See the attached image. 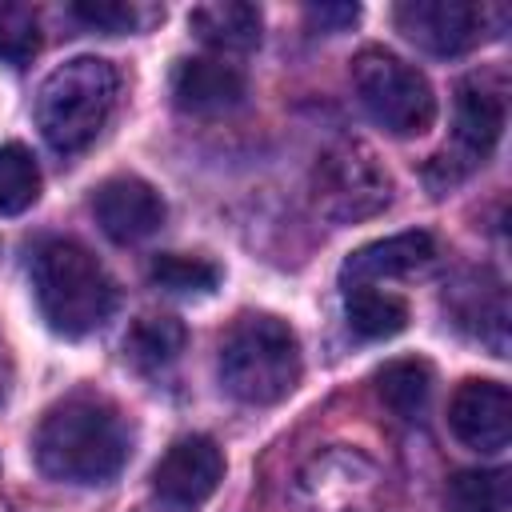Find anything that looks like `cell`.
Segmentation results:
<instances>
[{
	"label": "cell",
	"instance_id": "6da1fadb",
	"mask_svg": "<svg viewBox=\"0 0 512 512\" xmlns=\"http://www.w3.org/2000/svg\"><path fill=\"white\" fill-rule=\"evenodd\" d=\"M132 452V428L120 408L92 392H72L52 404L32 436L36 468L64 484H104Z\"/></svg>",
	"mask_w": 512,
	"mask_h": 512
},
{
	"label": "cell",
	"instance_id": "7a4b0ae2",
	"mask_svg": "<svg viewBox=\"0 0 512 512\" xmlns=\"http://www.w3.org/2000/svg\"><path fill=\"white\" fill-rule=\"evenodd\" d=\"M32 296L60 336H88L116 312V280L76 240H48L32 256Z\"/></svg>",
	"mask_w": 512,
	"mask_h": 512
},
{
	"label": "cell",
	"instance_id": "3957f363",
	"mask_svg": "<svg viewBox=\"0 0 512 512\" xmlns=\"http://www.w3.org/2000/svg\"><path fill=\"white\" fill-rule=\"evenodd\" d=\"M120 76L100 56H72L52 68L36 92V124L52 152H84L116 108Z\"/></svg>",
	"mask_w": 512,
	"mask_h": 512
},
{
	"label": "cell",
	"instance_id": "277c9868",
	"mask_svg": "<svg viewBox=\"0 0 512 512\" xmlns=\"http://www.w3.org/2000/svg\"><path fill=\"white\" fill-rule=\"evenodd\" d=\"M300 340L268 312L240 316L220 344V384L240 404H280L300 384Z\"/></svg>",
	"mask_w": 512,
	"mask_h": 512
},
{
	"label": "cell",
	"instance_id": "5b68a950",
	"mask_svg": "<svg viewBox=\"0 0 512 512\" xmlns=\"http://www.w3.org/2000/svg\"><path fill=\"white\" fill-rule=\"evenodd\" d=\"M352 88L368 116L392 136H420L436 120V92L428 76L388 48H364L352 60Z\"/></svg>",
	"mask_w": 512,
	"mask_h": 512
},
{
	"label": "cell",
	"instance_id": "8992f818",
	"mask_svg": "<svg viewBox=\"0 0 512 512\" xmlns=\"http://www.w3.org/2000/svg\"><path fill=\"white\" fill-rule=\"evenodd\" d=\"M312 200L328 220L352 224V220H364V216H376L380 208H388L392 176L384 172V164L376 160V152L368 144L340 140L336 148H328L316 160Z\"/></svg>",
	"mask_w": 512,
	"mask_h": 512
},
{
	"label": "cell",
	"instance_id": "52a82bcc",
	"mask_svg": "<svg viewBox=\"0 0 512 512\" xmlns=\"http://www.w3.org/2000/svg\"><path fill=\"white\" fill-rule=\"evenodd\" d=\"M396 28L432 56H460L484 40L488 20H504V8L468 0H404L396 4Z\"/></svg>",
	"mask_w": 512,
	"mask_h": 512
},
{
	"label": "cell",
	"instance_id": "ba28073f",
	"mask_svg": "<svg viewBox=\"0 0 512 512\" xmlns=\"http://www.w3.org/2000/svg\"><path fill=\"white\" fill-rule=\"evenodd\" d=\"M448 428L472 452H500L512 440V392L500 380H464L448 400Z\"/></svg>",
	"mask_w": 512,
	"mask_h": 512
},
{
	"label": "cell",
	"instance_id": "9c48e42d",
	"mask_svg": "<svg viewBox=\"0 0 512 512\" xmlns=\"http://www.w3.org/2000/svg\"><path fill=\"white\" fill-rule=\"evenodd\" d=\"M224 480V456L216 448V440L208 436H184L176 440L152 468V488L160 500L176 504V508H192L204 504Z\"/></svg>",
	"mask_w": 512,
	"mask_h": 512
},
{
	"label": "cell",
	"instance_id": "30bf717a",
	"mask_svg": "<svg viewBox=\"0 0 512 512\" xmlns=\"http://www.w3.org/2000/svg\"><path fill=\"white\" fill-rule=\"evenodd\" d=\"M92 212L104 236H112L116 244L148 240L164 224V200L140 176H108L92 192Z\"/></svg>",
	"mask_w": 512,
	"mask_h": 512
},
{
	"label": "cell",
	"instance_id": "8fae6325",
	"mask_svg": "<svg viewBox=\"0 0 512 512\" xmlns=\"http://www.w3.org/2000/svg\"><path fill=\"white\" fill-rule=\"evenodd\" d=\"M248 92L244 72L224 56H188L172 68V100L192 116H220L236 108Z\"/></svg>",
	"mask_w": 512,
	"mask_h": 512
},
{
	"label": "cell",
	"instance_id": "7c38bea8",
	"mask_svg": "<svg viewBox=\"0 0 512 512\" xmlns=\"http://www.w3.org/2000/svg\"><path fill=\"white\" fill-rule=\"evenodd\" d=\"M504 132V88L488 76H468L456 88V156L464 168L492 156Z\"/></svg>",
	"mask_w": 512,
	"mask_h": 512
},
{
	"label": "cell",
	"instance_id": "4fadbf2b",
	"mask_svg": "<svg viewBox=\"0 0 512 512\" xmlns=\"http://www.w3.org/2000/svg\"><path fill=\"white\" fill-rule=\"evenodd\" d=\"M432 256H436L432 232H424V228L396 232V236H384V240H372V244L348 252V260L340 264V284L352 288V284L396 280V276H408V272L424 268Z\"/></svg>",
	"mask_w": 512,
	"mask_h": 512
},
{
	"label": "cell",
	"instance_id": "5bb4252c",
	"mask_svg": "<svg viewBox=\"0 0 512 512\" xmlns=\"http://www.w3.org/2000/svg\"><path fill=\"white\" fill-rule=\"evenodd\" d=\"M188 28L216 52H248L260 44V8L244 0H212L188 12Z\"/></svg>",
	"mask_w": 512,
	"mask_h": 512
},
{
	"label": "cell",
	"instance_id": "9a60e30c",
	"mask_svg": "<svg viewBox=\"0 0 512 512\" xmlns=\"http://www.w3.org/2000/svg\"><path fill=\"white\" fill-rule=\"evenodd\" d=\"M344 320L360 340H388L408 328V304L376 284L344 288Z\"/></svg>",
	"mask_w": 512,
	"mask_h": 512
},
{
	"label": "cell",
	"instance_id": "2e32d148",
	"mask_svg": "<svg viewBox=\"0 0 512 512\" xmlns=\"http://www.w3.org/2000/svg\"><path fill=\"white\" fill-rule=\"evenodd\" d=\"M512 472L508 468H468L448 480V512H508Z\"/></svg>",
	"mask_w": 512,
	"mask_h": 512
},
{
	"label": "cell",
	"instance_id": "e0dca14e",
	"mask_svg": "<svg viewBox=\"0 0 512 512\" xmlns=\"http://www.w3.org/2000/svg\"><path fill=\"white\" fill-rule=\"evenodd\" d=\"M152 284H160L164 292H176V296H208L220 288L224 272L216 260L208 256H188V252H160L148 268Z\"/></svg>",
	"mask_w": 512,
	"mask_h": 512
},
{
	"label": "cell",
	"instance_id": "ac0fdd59",
	"mask_svg": "<svg viewBox=\"0 0 512 512\" xmlns=\"http://www.w3.org/2000/svg\"><path fill=\"white\" fill-rule=\"evenodd\" d=\"M184 348V324L172 320V316H144L132 324L128 340H124V352L136 368L152 372V368H164L180 356Z\"/></svg>",
	"mask_w": 512,
	"mask_h": 512
},
{
	"label": "cell",
	"instance_id": "d6986e66",
	"mask_svg": "<svg viewBox=\"0 0 512 512\" xmlns=\"http://www.w3.org/2000/svg\"><path fill=\"white\" fill-rule=\"evenodd\" d=\"M376 392L396 416H416L432 392V368L424 360H392L376 372Z\"/></svg>",
	"mask_w": 512,
	"mask_h": 512
},
{
	"label": "cell",
	"instance_id": "ffe728a7",
	"mask_svg": "<svg viewBox=\"0 0 512 512\" xmlns=\"http://www.w3.org/2000/svg\"><path fill=\"white\" fill-rule=\"evenodd\" d=\"M40 196V168H36V156L12 140V144H0V216H20L36 204Z\"/></svg>",
	"mask_w": 512,
	"mask_h": 512
},
{
	"label": "cell",
	"instance_id": "44dd1931",
	"mask_svg": "<svg viewBox=\"0 0 512 512\" xmlns=\"http://www.w3.org/2000/svg\"><path fill=\"white\" fill-rule=\"evenodd\" d=\"M40 52V24L24 4H0V60L24 68Z\"/></svg>",
	"mask_w": 512,
	"mask_h": 512
},
{
	"label": "cell",
	"instance_id": "7402d4cb",
	"mask_svg": "<svg viewBox=\"0 0 512 512\" xmlns=\"http://www.w3.org/2000/svg\"><path fill=\"white\" fill-rule=\"evenodd\" d=\"M72 16L84 20L96 32H132L140 28V8L124 0H80L72 4Z\"/></svg>",
	"mask_w": 512,
	"mask_h": 512
},
{
	"label": "cell",
	"instance_id": "603a6c76",
	"mask_svg": "<svg viewBox=\"0 0 512 512\" xmlns=\"http://www.w3.org/2000/svg\"><path fill=\"white\" fill-rule=\"evenodd\" d=\"M356 16H360L356 4H312V8H308V20H312L316 28H324V32H340V28L356 24Z\"/></svg>",
	"mask_w": 512,
	"mask_h": 512
}]
</instances>
